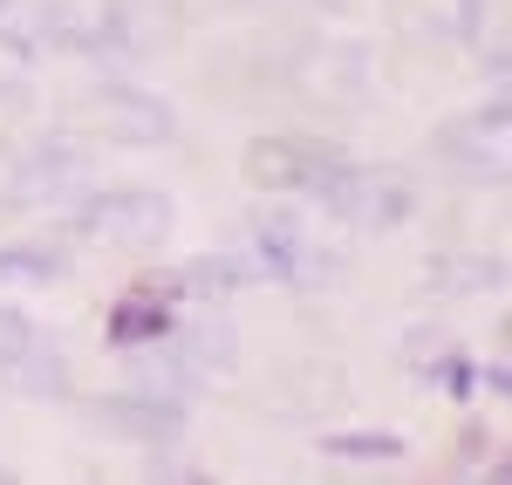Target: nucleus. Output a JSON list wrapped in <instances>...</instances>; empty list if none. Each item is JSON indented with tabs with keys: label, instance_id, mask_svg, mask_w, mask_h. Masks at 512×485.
I'll list each match as a JSON object with an SVG mask.
<instances>
[{
	"label": "nucleus",
	"instance_id": "obj_2",
	"mask_svg": "<svg viewBox=\"0 0 512 485\" xmlns=\"http://www.w3.org/2000/svg\"><path fill=\"white\" fill-rule=\"evenodd\" d=\"M82 226H89L96 240H117V246H151V240H164L171 212H164V199H151V192H110V199L82 205Z\"/></svg>",
	"mask_w": 512,
	"mask_h": 485
},
{
	"label": "nucleus",
	"instance_id": "obj_3",
	"mask_svg": "<svg viewBox=\"0 0 512 485\" xmlns=\"http://www.w3.org/2000/svg\"><path fill=\"white\" fill-rule=\"evenodd\" d=\"M164 328H171V315H164L158 287H151V294H137V301H123L117 315H110V335H117L123 349H144V342H158Z\"/></svg>",
	"mask_w": 512,
	"mask_h": 485
},
{
	"label": "nucleus",
	"instance_id": "obj_6",
	"mask_svg": "<svg viewBox=\"0 0 512 485\" xmlns=\"http://www.w3.org/2000/svg\"><path fill=\"white\" fill-rule=\"evenodd\" d=\"M55 253H0V274H55Z\"/></svg>",
	"mask_w": 512,
	"mask_h": 485
},
{
	"label": "nucleus",
	"instance_id": "obj_5",
	"mask_svg": "<svg viewBox=\"0 0 512 485\" xmlns=\"http://www.w3.org/2000/svg\"><path fill=\"white\" fill-rule=\"evenodd\" d=\"M328 451H335V458H355V465H369V458H396V438L390 431H376V438H328Z\"/></svg>",
	"mask_w": 512,
	"mask_h": 485
},
{
	"label": "nucleus",
	"instance_id": "obj_1",
	"mask_svg": "<svg viewBox=\"0 0 512 485\" xmlns=\"http://www.w3.org/2000/svg\"><path fill=\"white\" fill-rule=\"evenodd\" d=\"M0 376H14L21 390H62L69 383V369H62V356L41 342V328L28 322V315H14V308H0Z\"/></svg>",
	"mask_w": 512,
	"mask_h": 485
},
{
	"label": "nucleus",
	"instance_id": "obj_4",
	"mask_svg": "<svg viewBox=\"0 0 512 485\" xmlns=\"http://www.w3.org/2000/svg\"><path fill=\"white\" fill-rule=\"evenodd\" d=\"M96 417L103 424H123V431H144V438L178 431V404H158V397H117V404H103Z\"/></svg>",
	"mask_w": 512,
	"mask_h": 485
}]
</instances>
